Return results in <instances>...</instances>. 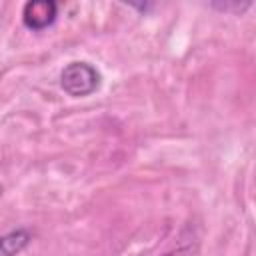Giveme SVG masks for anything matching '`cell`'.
I'll return each instance as SVG.
<instances>
[{
  "instance_id": "obj_1",
  "label": "cell",
  "mask_w": 256,
  "mask_h": 256,
  "mask_svg": "<svg viewBox=\"0 0 256 256\" xmlns=\"http://www.w3.org/2000/svg\"><path fill=\"white\" fill-rule=\"evenodd\" d=\"M100 72L88 62H70L60 72V86L68 96L84 98L98 90L100 86Z\"/></svg>"
},
{
  "instance_id": "obj_2",
  "label": "cell",
  "mask_w": 256,
  "mask_h": 256,
  "mask_svg": "<svg viewBox=\"0 0 256 256\" xmlns=\"http://www.w3.org/2000/svg\"><path fill=\"white\" fill-rule=\"evenodd\" d=\"M58 16V4L52 0H32L22 8V22L30 30H44L54 24Z\"/></svg>"
},
{
  "instance_id": "obj_3",
  "label": "cell",
  "mask_w": 256,
  "mask_h": 256,
  "mask_svg": "<svg viewBox=\"0 0 256 256\" xmlns=\"http://www.w3.org/2000/svg\"><path fill=\"white\" fill-rule=\"evenodd\" d=\"M32 240V234L26 228H16L0 236V256H18Z\"/></svg>"
}]
</instances>
